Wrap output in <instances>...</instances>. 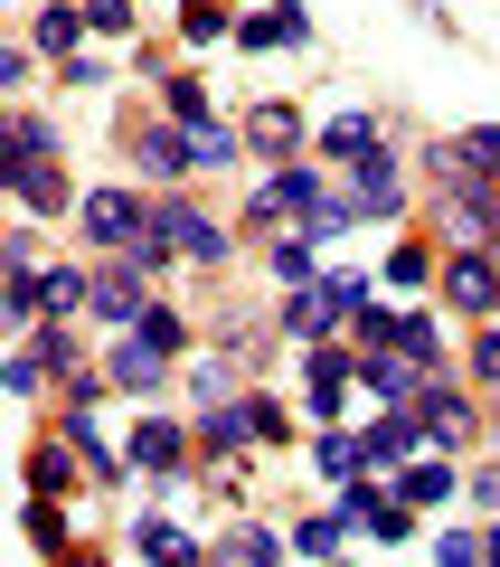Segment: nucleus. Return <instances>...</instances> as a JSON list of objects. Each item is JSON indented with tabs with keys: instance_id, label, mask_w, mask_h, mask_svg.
Wrapping results in <instances>:
<instances>
[{
	"instance_id": "14",
	"label": "nucleus",
	"mask_w": 500,
	"mask_h": 567,
	"mask_svg": "<svg viewBox=\"0 0 500 567\" xmlns=\"http://www.w3.org/2000/svg\"><path fill=\"white\" fill-rule=\"evenodd\" d=\"M133 454H142V464H170V454H180V425H142Z\"/></svg>"
},
{
	"instance_id": "6",
	"label": "nucleus",
	"mask_w": 500,
	"mask_h": 567,
	"mask_svg": "<svg viewBox=\"0 0 500 567\" xmlns=\"http://www.w3.org/2000/svg\"><path fill=\"white\" fill-rule=\"evenodd\" d=\"M160 360H170V350H160V341H142V331H133V341L114 350V379H123V388H152V379H160Z\"/></svg>"
},
{
	"instance_id": "20",
	"label": "nucleus",
	"mask_w": 500,
	"mask_h": 567,
	"mask_svg": "<svg viewBox=\"0 0 500 567\" xmlns=\"http://www.w3.org/2000/svg\"><path fill=\"white\" fill-rule=\"evenodd\" d=\"M95 29H133V0H95Z\"/></svg>"
},
{
	"instance_id": "4",
	"label": "nucleus",
	"mask_w": 500,
	"mask_h": 567,
	"mask_svg": "<svg viewBox=\"0 0 500 567\" xmlns=\"http://www.w3.org/2000/svg\"><path fill=\"white\" fill-rule=\"evenodd\" d=\"M397 199H406V189H397V171H387V152H368V162H360V208H368V218H397Z\"/></svg>"
},
{
	"instance_id": "19",
	"label": "nucleus",
	"mask_w": 500,
	"mask_h": 567,
	"mask_svg": "<svg viewBox=\"0 0 500 567\" xmlns=\"http://www.w3.org/2000/svg\"><path fill=\"white\" fill-rule=\"evenodd\" d=\"M29 483H39V492H66V454H58V445H48V454H39V464H29Z\"/></svg>"
},
{
	"instance_id": "13",
	"label": "nucleus",
	"mask_w": 500,
	"mask_h": 567,
	"mask_svg": "<svg viewBox=\"0 0 500 567\" xmlns=\"http://www.w3.org/2000/svg\"><path fill=\"white\" fill-rule=\"evenodd\" d=\"M435 558H444V567H472V558H491V539H472V529H444Z\"/></svg>"
},
{
	"instance_id": "17",
	"label": "nucleus",
	"mask_w": 500,
	"mask_h": 567,
	"mask_svg": "<svg viewBox=\"0 0 500 567\" xmlns=\"http://www.w3.org/2000/svg\"><path fill=\"white\" fill-rule=\"evenodd\" d=\"M293 548H312V558H331V548H341V520H302V539Z\"/></svg>"
},
{
	"instance_id": "7",
	"label": "nucleus",
	"mask_w": 500,
	"mask_h": 567,
	"mask_svg": "<svg viewBox=\"0 0 500 567\" xmlns=\"http://www.w3.org/2000/svg\"><path fill=\"white\" fill-rule=\"evenodd\" d=\"M321 142H331L341 162H368V152H378V123H368V114H331V133H321Z\"/></svg>"
},
{
	"instance_id": "10",
	"label": "nucleus",
	"mask_w": 500,
	"mask_h": 567,
	"mask_svg": "<svg viewBox=\"0 0 500 567\" xmlns=\"http://www.w3.org/2000/svg\"><path fill=\"white\" fill-rule=\"evenodd\" d=\"M189 548H199L189 529H170V520H142V558H189Z\"/></svg>"
},
{
	"instance_id": "22",
	"label": "nucleus",
	"mask_w": 500,
	"mask_h": 567,
	"mask_svg": "<svg viewBox=\"0 0 500 567\" xmlns=\"http://www.w3.org/2000/svg\"><path fill=\"white\" fill-rule=\"evenodd\" d=\"M472 502H481V511H500V473H481V483H472Z\"/></svg>"
},
{
	"instance_id": "15",
	"label": "nucleus",
	"mask_w": 500,
	"mask_h": 567,
	"mask_svg": "<svg viewBox=\"0 0 500 567\" xmlns=\"http://www.w3.org/2000/svg\"><path fill=\"white\" fill-rule=\"evenodd\" d=\"M39 48H48V58H66V48H76V20H66V10H48V20H39Z\"/></svg>"
},
{
	"instance_id": "18",
	"label": "nucleus",
	"mask_w": 500,
	"mask_h": 567,
	"mask_svg": "<svg viewBox=\"0 0 500 567\" xmlns=\"http://www.w3.org/2000/svg\"><path fill=\"white\" fill-rule=\"evenodd\" d=\"M29 539H39V548H58V539H66V520H58V502H39V511H29Z\"/></svg>"
},
{
	"instance_id": "3",
	"label": "nucleus",
	"mask_w": 500,
	"mask_h": 567,
	"mask_svg": "<svg viewBox=\"0 0 500 567\" xmlns=\"http://www.w3.org/2000/svg\"><path fill=\"white\" fill-rule=\"evenodd\" d=\"M444 171H454V181H462V171H472V181H500V133H491V123H481V133L444 142Z\"/></svg>"
},
{
	"instance_id": "11",
	"label": "nucleus",
	"mask_w": 500,
	"mask_h": 567,
	"mask_svg": "<svg viewBox=\"0 0 500 567\" xmlns=\"http://www.w3.org/2000/svg\"><path fill=\"white\" fill-rule=\"evenodd\" d=\"M293 133H302L293 104H264V114H256V142H264V152H293Z\"/></svg>"
},
{
	"instance_id": "2",
	"label": "nucleus",
	"mask_w": 500,
	"mask_h": 567,
	"mask_svg": "<svg viewBox=\"0 0 500 567\" xmlns=\"http://www.w3.org/2000/svg\"><path fill=\"white\" fill-rule=\"evenodd\" d=\"M142 199L133 189H95V199H85V237H104V246H123V237H142Z\"/></svg>"
},
{
	"instance_id": "16",
	"label": "nucleus",
	"mask_w": 500,
	"mask_h": 567,
	"mask_svg": "<svg viewBox=\"0 0 500 567\" xmlns=\"http://www.w3.org/2000/svg\"><path fill=\"white\" fill-rule=\"evenodd\" d=\"M133 331H142V341H160V350H180V312H142Z\"/></svg>"
},
{
	"instance_id": "1",
	"label": "nucleus",
	"mask_w": 500,
	"mask_h": 567,
	"mask_svg": "<svg viewBox=\"0 0 500 567\" xmlns=\"http://www.w3.org/2000/svg\"><path fill=\"white\" fill-rule=\"evenodd\" d=\"M152 237H160V246H180L189 265H218V256H227V237L199 218V208H180V199H170V208H152Z\"/></svg>"
},
{
	"instance_id": "8",
	"label": "nucleus",
	"mask_w": 500,
	"mask_h": 567,
	"mask_svg": "<svg viewBox=\"0 0 500 567\" xmlns=\"http://www.w3.org/2000/svg\"><path fill=\"white\" fill-rule=\"evenodd\" d=\"M406 454H416V425H406V416L368 425V464H406Z\"/></svg>"
},
{
	"instance_id": "9",
	"label": "nucleus",
	"mask_w": 500,
	"mask_h": 567,
	"mask_svg": "<svg viewBox=\"0 0 500 567\" xmlns=\"http://www.w3.org/2000/svg\"><path fill=\"white\" fill-rule=\"evenodd\" d=\"M227 152H237V133L208 123V114H189V162H227Z\"/></svg>"
},
{
	"instance_id": "21",
	"label": "nucleus",
	"mask_w": 500,
	"mask_h": 567,
	"mask_svg": "<svg viewBox=\"0 0 500 567\" xmlns=\"http://www.w3.org/2000/svg\"><path fill=\"white\" fill-rule=\"evenodd\" d=\"M472 369H481V379H500V331H481V350H472Z\"/></svg>"
},
{
	"instance_id": "5",
	"label": "nucleus",
	"mask_w": 500,
	"mask_h": 567,
	"mask_svg": "<svg viewBox=\"0 0 500 567\" xmlns=\"http://www.w3.org/2000/svg\"><path fill=\"white\" fill-rule=\"evenodd\" d=\"M237 39L246 48H293V39H312V20H302V10H264V20H246Z\"/></svg>"
},
{
	"instance_id": "12",
	"label": "nucleus",
	"mask_w": 500,
	"mask_h": 567,
	"mask_svg": "<svg viewBox=\"0 0 500 567\" xmlns=\"http://www.w3.org/2000/svg\"><path fill=\"white\" fill-rule=\"evenodd\" d=\"M406 502H454V473H444V464H416V473H406Z\"/></svg>"
}]
</instances>
